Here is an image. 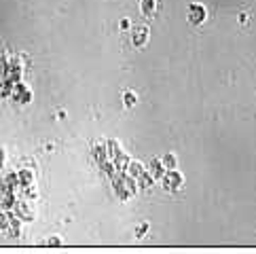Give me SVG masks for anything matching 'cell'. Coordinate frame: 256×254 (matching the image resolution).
I'll return each instance as SVG.
<instances>
[{"label":"cell","mask_w":256,"mask_h":254,"mask_svg":"<svg viewBox=\"0 0 256 254\" xmlns=\"http://www.w3.org/2000/svg\"><path fill=\"white\" fill-rule=\"evenodd\" d=\"M144 38H146V30H140V34L136 36V44H142Z\"/></svg>","instance_id":"cell-2"},{"label":"cell","mask_w":256,"mask_h":254,"mask_svg":"<svg viewBox=\"0 0 256 254\" xmlns=\"http://www.w3.org/2000/svg\"><path fill=\"white\" fill-rule=\"evenodd\" d=\"M188 11H190L188 13V22L190 24H201V22L206 20V8L201 6V4H190Z\"/></svg>","instance_id":"cell-1"},{"label":"cell","mask_w":256,"mask_h":254,"mask_svg":"<svg viewBox=\"0 0 256 254\" xmlns=\"http://www.w3.org/2000/svg\"><path fill=\"white\" fill-rule=\"evenodd\" d=\"M125 96H127V98H125V102H127V104H134V102H136V98H134L136 94H134V92H130V94H125Z\"/></svg>","instance_id":"cell-3"},{"label":"cell","mask_w":256,"mask_h":254,"mask_svg":"<svg viewBox=\"0 0 256 254\" xmlns=\"http://www.w3.org/2000/svg\"><path fill=\"white\" fill-rule=\"evenodd\" d=\"M168 166H170V168H174V157H172V155L168 157Z\"/></svg>","instance_id":"cell-4"}]
</instances>
